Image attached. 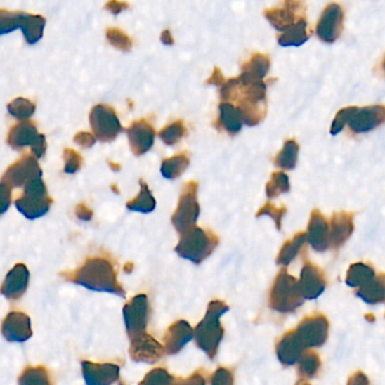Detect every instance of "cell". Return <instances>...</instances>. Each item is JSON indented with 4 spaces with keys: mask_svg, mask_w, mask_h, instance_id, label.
Returning a JSON list of instances; mask_svg holds the SVG:
<instances>
[{
    "mask_svg": "<svg viewBox=\"0 0 385 385\" xmlns=\"http://www.w3.org/2000/svg\"><path fill=\"white\" fill-rule=\"evenodd\" d=\"M221 98L237 103L247 126H258L267 115V85L263 81L243 84L239 77L230 78L221 85Z\"/></svg>",
    "mask_w": 385,
    "mask_h": 385,
    "instance_id": "cell-1",
    "label": "cell"
},
{
    "mask_svg": "<svg viewBox=\"0 0 385 385\" xmlns=\"http://www.w3.org/2000/svg\"><path fill=\"white\" fill-rule=\"evenodd\" d=\"M68 282L79 285L89 291L105 292L118 296H126L122 285L118 282L115 267L104 258H91L72 273H65Z\"/></svg>",
    "mask_w": 385,
    "mask_h": 385,
    "instance_id": "cell-2",
    "label": "cell"
},
{
    "mask_svg": "<svg viewBox=\"0 0 385 385\" xmlns=\"http://www.w3.org/2000/svg\"><path fill=\"white\" fill-rule=\"evenodd\" d=\"M230 310L228 305L223 301L215 299L208 304L207 312L202 322H199L195 330V338L199 349L213 360L218 353L219 345L224 338V328L221 327V315Z\"/></svg>",
    "mask_w": 385,
    "mask_h": 385,
    "instance_id": "cell-3",
    "label": "cell"
},
{
    "mask_svg": "<svg viewBox=\"0 0 385 385\" xmlns=\"http://www.w3.org/2000/svg\"><path fill=\"white\" fill-rule=\"evenodd\" d=\"M218 244V236H216L211 230L195 226L181 234L176 247V252L182 259L189 260L195 265H200L215 251Z\"/></svg>",
    "mask_w": 385,
    "mask_h": 385,
    "instance_id": "cell-4",
    "label": "cell"
},
{
    "mask_svg": "<svg viewBox=\"0 0 385 385\" xmlns=\"http://www.w3.org/2000/svg\"><path fill=\"white\" fill-rule=\"evenodd\" d=\"M299 282L282 268L277 275L269 296V306L279 313H292L304 303Z\"/></svg>",
    "mask_w": 385,
    "mask_h": 385,
    "instance_id": "cell-5",
    "label": "cell"
},
{
    "mask_svg": "<svg viewBox=\"0 0 385 385\" xmlns=\"http://www.w3.org/2000/svg\"><path fill=\"white\" fill-rule=\"evenodd\" d=\"M20 27L29 44H35L44 37L46 18L41 15L0 11V34H7Z\"/></svg>",
    "mask_w": 385,
    "mask_h": 385,
    "instance_id": "cell-6",
    "label": "cell"
},
{
    "mask_svg": "<svg viewBox=\"0 0 385 385\" xmlns=\"http://www.w3.org/2000/svg\"><path fill=\"white\" fill-rule=\"evenodd\" d=\"M52 202L42 176H39L26 184L22 197L15 200V206L26 218L37 219L49 211Z\"/></svg>",
    "mask_w": 385,
    "mask_h": 385,
    "instance_id": "cell-7",
    "label": "cell"
},
{
    "mask_svg": "<svg viewBox=\"0 0 385 385\" xmlns=\"http://www.w3.org/2000/svg\"><path fill=\"white\" fill-rule=\"evenodd\" d=\"M198 183L190 181L184 184L183 191L178 199V208L172 216V224L178 234H183L190 228H195L200 215L199 206Z\"/></svg>",
    "mask_w": 385,
    "mask_h": 385,
    "instance_id": "cell-8",
    "label": "cell"
},
{
    "mask_svg": "<svg viewBox=\"0 0 385 385\" xmlns=\"http://www.w3.org/2000/svg\"><path fill=\"white\" fill-rule=\"evenodd\" d=\"M7 144L13 150H20L31 147L32 154L37 158L44 157L46 150V136L38 133V128L32 121H22L9 130Z\"/></svg>",
    "mask_w": 385,
    "mask_h": 385,
    "instance_id": "cell-9",
    "label": "cell"
},
{
    "mask_svg": "<svg viewBox=\"0 0 385 385\" xmlns=\"http://www.w3.org/2000/svg\"><path fill=\"white\" fill-rule=\"evenodd\" d=\"M89 124L95 137L102 143L115 141L124 130L115 109L107 104H98L93 107L89 115Z\"/></svg>",
    "mask_w": 385,
    "mask_h": 385,
    "instance_id": "cell-10",
    "label": "cell"
},
{
    "mask_svg": "<svg viewBox=\"0 0 385 385\" xmlns=\"http://www.w3.org/2000/svg\"><path fill=\"white\" fill-rule=\"evenodd\" d=\"M150 312V301L145 294H139L126 303L124 308V319L130 340L146 332Z\"/></svg>",
    "mask_w": 385,
    "mask_h": 385,
    "instance_id": "cell-11",
    "label": "cell"
},
{
    "mask_svg": "<svg viewBox=\"0 0 385 385\" xmlns=\"http://www.w3.org/2000/svg\"><path fill=\"white\" fill-rule=\"evenodd\" d=\"M305 0H282L280 6L266 9L263 16L277 31L282 32L299 20H305Z\"/></svg>",
    "mask_w": 385,
    "mask_h": 385,
    "instance_id": "cell-12",
    "label": "cell"
},
{
    "mask_svg": "<svg viewBox=\"0 0 385 385\" xmlns=\"http://www.w3.org/2000/svg\"><path fill=\"white\" fill-rule=\"evenodd\" d=\"M42 176V170L34 155H24L4 173L1 183L9 188H24L33 178Z\"/></svg>",
    "mask_w": 385,
    "mask_h": 385,
    "instance_id": "cell-13",
    "label": "cell"
},
{
    "mask_svg": "<svg viewBox=\"0 0 385 385\" xmlns=\"http://www.w3.org/2000/svg\"><path fill=\"white\" fill-rule=\"evenodd\" d=\"M345 13L339 4L332 3L325 7L316 24V35L325 44H334L344 31Z\"/></svg>",
    "mask_w": 385,
    "mask_h": 385,
    "instance_id": "cell-14",
    "label": "cell"
},
{
    "mask_svg": "<svg viewBox=\"0 0 385 385\" xmlns=\"http://www.w3.org/2000/svg\"><path fill=\"white\" fill-rule=\"evenodd\" d=\"M296 332L305 347H321L328 339V319L323 314L306 316L299 323Z\"/></svg>",
    "mask_w": 385,
    "mask_h": 385,
    "instance_id": "cell-15",
    "label": "cell"
},
{
    "mask_svg": "<svg viewBox=\"0 0 385 385\" xmlns=\"http://www.w3.org/2000/svg\"><path fill=\"white\" fill-rule=\"evenodd\" d=\"M385 124V105L377 104L370 107H356L348 126L353 133H370Z\"/></svg>",
    "mask_w": 385,
    "mask_h": 385,
    "instance_id": "cell-16",
    "label": "cell"
},
{
    "mask_svg": "<svg viewBox=\"0 0 385 385\" xmlns=\"http://www.w3.org/2000/svg\"><path fill=\"white\" fill-rule=\"evenodd\" d=\"M164 353L165 347L146 332L131 340L129 355L133 362L155 364L164 356Z\"/></svg>",
    "mask_w": 385,
    "mask_h": 385,
    "instance_id": "cell-17",
    "label": "cell"
},
{
    "mask_svg": "<svg viewBox=\"0 0 385 385\" xmlns=\"http://www.w3.org/2000/svg\"><path fill=\"white\" fill-rule=\"evenodd\" d=\"M299 286L305 299H316L325 292L327 279L319 267L310 261H305L301 271Z\"/></svg>",
    "mask_w": 385,
    "mask_h": 385,
    "instance_id": "cell-18",
    "label": "cell"
},
{
    "mask_svg": "<svg viewBox=\"0 0 385 385\" xmlns=\"http://www.w3.org/2000/svg\"><path fill=\"white\" fill-rule=\"evenodd\" d=\"M126 131L133 155H144L145 152H148L154 145L155 130L152 124L144 119L135 121Z\"/></svg>",
    "mask_w": 385,
    "mask_h": 385,
    "instance_id": "cell-19",
    "label": "cell"
},
{
    "mask_svg": "<svg viewBox=\"0 0 385 385\" xmlns=\"http://www.w3.org/2000/svg\"><path fill=\"white\" fill-rule=\"evenodd\" d=\"M306 237L316 252H325L330 247V226L320 210L311 213Z\"/></svg>",
    "mask_w": 385,
    "mask_h": 385,
    "instance_id": "cell-20",
    "label": "cell"
},
{
    "mask_svg": "<svg viewBox=\"0 0 385 385\" xmlns=\"http://www.w3.org/2000/svg\"><path fill=\"white\" fill-rule=\"evenodd\" d=\"M3 336L9 342H25L31 338V319L23 312L13 311L3 322Z\"/></svg>",
    "mask_w": 385,
    "mask_h": 385,
    "instance_id": "cell-21",
    "label": "cell"
},
{
    "mask_svg": "<svg viewBox=\"0 0 385 385\" xmlns=\"http://www.w3.org/2000/svg\"><path fill=\"white\" fill-rule=\"evenodd\" d=\"M84 379L89 385H110L117 382L120 377V367L115 364H96L81 362Z\"/></svg>",
    "mask_w": 385,
    "mask_h": 385,
    "instance_id": "cell-22",
    "label": "cell"
},
{
    "mask_svg": "<svg viewBox=\"0 0 385 385\" xmlns=\"http://www.w3.org/2000/svg\"><path fill=\"white\" fill-rule=\"evenodd\" d=\"M305 349L306 347L299 339L296 330L288 331L277 342V357L284 366L295 365L304 354Z\"/></svg>",
    "mask_w": 385,
    "mask_h": 385,
    "instance_id": "cell-23",
    "label": "cell"
},
{
    "mask_svg": "<svg viewBox=\"0 0 385 385\" xmlns=\"http://www.w3.org/2000/svg\"><path fill=\"white\" fill-rule=\"evenodd\" d=\"M195 337V330L185 320H180L173 323L164 334L165 353L167 355H176L183 349L188 342Z\"/></svg>",
    "mask_w": 385,
    "mask_h": 385,
    "instance_id": "cell-24",
    "label": "cell"
},
{
    "mask_svg": "<svg viewBox=\"0 0 385 385\" xmlns=\"http://www.w3.org/2000/svg\"><path fill=\"white\" fill-rule=\"evenodd\" d=\"M30 282V271L23 263L15 265L12 270L7 273L1 294L8 299H18L25 294Z\"/></svg>",
    "mask_w": 385,
    "mask_h": 385,
    "instance_id": "cell-25",
    "label": "cell"
},
{
    "mask_svg": "<svg viewBox=\"0 0 385 385\" xmlns=\"http://www.w3.org/2000/svg\"><path fill=\"white\" fill-rule=\"evenodd\" d=\"M354 232V215L347 211L334 213L330 221V245L339 249Z\"/></svg>",
    "mask_w": 385,
    "mask_h": 385,
    "instance_id": "cell-26",
    "label": "cell"
},
{
    "mask_svg": "<svg viewBox=\"0 0 385 385\" xmlns=\"http://www.w3.org/2000/svg\"><path fill=\"white\" fill-rule=\"evenodd\" d=\"M270 68V59L262 53H254L250 60L243 63L239 79L241 83L249 84L263 81Z\"/></svg>",
    "mask_w": 385,
    "mask_h": 385,
    "instance_id": "cell-27",
    "label": "cell"
},
{
    "mask_svg": "<svg viewBox=\"0 0 385 385\" xmlns=\"http://www.w3.org/2000/svg\"><path fill=\"white\" fill-rule=\"evenodd\" d=\"M243 119L239 107H234L230 102H221L219 104V118L216 126L223 129L230 136H235L241 131Z\"/></svg>",
    "mask_w": 385,
    "mask_h": 385,
    "instance_id": "cell-28",
    "label": "cell"
},
{
    "mask_svg": "<svg viewBox=\"0 0 385 385\" xmlns=\"http://www.w3.org/2000/svg\"><path fill=\"white\" fill-rule=\"evenodd\" d=\"M356 295L366 304L377 305L385 303V273L374 276L371 282L360 287L356 292Z\"/></svg>",
    "mask_w": 385,
    "mask_h": 385,
    "instance_id": "cell-29",
    "label": "cell"
},
{
    "mask_svg": "<svg viewBox=\"0 0 385 385\" xmlns=\"http://www.w3.org/2000/svg\"><path fill=\"white\" fill-rule=\"evenodd\" d=\"M310 39L306 18L289 26L278 37V44L282 46H301Z\"/></svg>",
    "mask_w": 385,
    "mask_h": 385,
    "instance_id": "cell-30",
    "label": "cell"
},
{
    "mask_svg": "<svg viewBox=\"0 0 385 385\" xmlns=\"http://www.w3.org/2000/svg\"><path fill=\"white\" fill-rule=\"evenodd\" d=\"M375 276V271L367 263H353L346 275V284L351 288L363 287L371 282Z\"/></svg>",
    "mask_w": 385,
    "mask_h": 385,
    "instance_id": "cell-31",
    "label": "cell"
},
{
    "mask_svg": "<svg viewBox=\"0 0 385 385\" xmlns=\"http://www.w3.org/2000/svg\"><path fill=\"white\" fill-rule=\"evenodd\" d=\"M306 241H308L306 233L299 232V233L294 236L293 239L286 242L282 245L280 251H279V254L276 259L277 265L284 266V267L289 265L296 258L299 251L302 250V247H304L305 242Z\"/></svg>",
    "mask_w": 385,
    "mask_h": 385,
    "instance_id": "cell-32",
    "label": "cell"
},
{
    "mask_svg": "<svg viewBox=\"0 0 385 385\" xmlns=\"http://www.w3.org/2000/svg\"><path fill=\"white\" fill-rule=\"evenodd\" d=\"M139 184H141V192L135 199L126 202V208L131 211H138V213H152L156 208L155 198L152 197L148 184L144 180H139Z\"/></svg>",
    "mask_w": 385,
    "mask_h": 385,
    "instance_id": "cell-33",
    "label": "cell"
},
{
    "mask_svg": "<svg viewBox=\"0 0 385 385\" xmlns=\"http://www.w3.org/2000/svg\"><path fill=\"white\" fill-rule=\"evenodd\" d=\"M189 164L190 159L185 154H178L173 157L167 158L162 162V176L167 180H176L187 171Z\"/></svg>",
    "mask_w": 385,
    "mask_h": 385,
    "instance_id": "cell-34",
    "label": "cell"
},
{
    "mask_svg": "<svg viewBox=\"0 0 385 385\" xmlns=\"http://www.w3.org/2000/svg\"><path fill=\"white\" fill-rule=\"evenodd\" d=\"M299 363V383H304L308 379H314L321 368L320 356L313 351L304 353Z\"/></svg>",
    "mask_w": 385,
    "mask_h": 385,
    "instance_id": "cell-35",
    "label": "cell"
},
{
    "mask_svg": "<svg viewBox=\"0 0 385 385\" xmlns=\"http://www.w3.org/2000/svg\"><path fill=\"white\" fill-rule=\"evenodd\" d=\"M299 152V146L296 141L288 139L285 141L282 150L275 158V164L282 170H293L294 167H296Z\"/></svg>",
    "mask_w": 385,
    "mask_h": 385,
    "instance_id": "cell-36",
    "label": "cell"
},
{
    "mask_svg": "<svg viewBox=\"0 0 385 385\" xmlns=\"http://www.w3.org/2000/svg\"><path fill=\"white\" fill-rule=\"evenodd\" d=\"M18 383L22 385L27 384H51L49 371L44 366L25 368L18 379Z\"/></svg>",
    "mask_w": 385,
    "mask_h": 385,
    "instance_id": "cell-37",
    "label": "cell"
},
{
    "mask_svg": "<svg viewBox=\"0 0 385 385\" xmlns=\"http://www.w3.org/2000/svg\"><path fill=\"white\" fill-rule=\"evenodd\" d=\"M291 184L287 174L284 172H275L271 174L270 181L266 185V193L268 198H277L282 193L289 192Z\"/></svg>",
    "mask_w": 385,
    "mask_h": 385,
    "instance_id": "cell-38",
    "label": "cell"
},
{
    "mask_svg": "<svg viewBox=\"0 0 385 385\" xmlns=\"http://www.w3.org/2000/svg\"><path fill=\"white\" fill-rule=\"evenodd\" d=\"M185 135H187V128L181 120H178L163 128L158 136L167 146H173L178 144Z\"/></svg>",
    "mask_w": 385,
    "mask_h": 385,
    "instance_id": "cell-39",
    "label": "cell"
},
{
    "mask_svg": "<svg viewBox=\"0 0 385 385\" xmlns=\"http://www.w3.org/2000/svg\"><path fill=\"white\" fill-rule=\"evenodd\" d=\"M7 109H8L9 115H12L14 118L18 119V120H25V119L31 118L35 112L34 104L32 103L27 98H23L13 100L7 105Z\"/></svg>",
    "mask_w": 385,
    "mask_h": 385,
    "instance_id": "cell-40",
    "label": "cell"
},
{
    "mask_svg": "<svg viewBox=\"0 0 385 385\" xmlns=\"http://www.w3.org/2000/svg\"><path fill=\"white\" fill-rule=\"evenodd\" d=\"M107 39L110 44L117 49L124 52H129L133 49V40L129 35L117 27H110L107 30Z\"/></svg>",
    "mask_w": 385,
    "mask_h": 385,
    "instance_id": "cell-41",
    "label": "cell"
},
{
    "mask_svg": "<svg viewBox=\"0 0 385 385\" xmlns=\"http://www.w3.org/2000/svg\"><path fill=\"white\" fill-rule=\"evenodd\" d=\"M355 109H356V107H344V109L340 110L339 112L337 113L332 126H331V135L336 136L341 133L342 129L348 126V122L351 120Z\"/></svg>",
    "mask_w": 385,
    "mask_h": 385,
    "instance_id": "cell-42",
    "label": "cell"
},
{
    "mask_svg": "<svg viewBox=\"0 0 385 385\" xmlns=\"http://www.w3.org/2000/svg\"><path fill=\"white\" fill-rule=\"evenodd\" d=\"M174 383V377L167 373L164 368H155L147 374L141 384H171Z\"/></svg>",
    "mask_w": 385,
    "mask_h": 385,
    "instance_id": "cell-43",
    "label": "cell"
},
{
    "mask_svg": "<svg viewBox=\"0 0 385 385\" xmlns=\"http://www.w3.org/2000/svg\"><path fill=\"white\" fill-rule=\"evenodd\" d=\"M287 209L286 207H276L273 206L270 202H267V204L261 208V209L256 213V217H261V216H269L271 218L275 221V224H276L277 230H282V218L284 217L285 214H286Z\"/></svg>",
    "mask_w": 385,
    "mask_h": 385,
    "instance_id": "cell-44",
    "label": "cell"
},
{
    "mask_svg": "<svg viewBox=\"0 0 385 385\" xmlns=\"http://www.w3.org/2000/svg\"><path fill=\"white\" fill-rule=\"evenodd\" d=\"M63 158H65V172L68 174H74L81 170L83 165V157L78 154L76 150L66 148L63 152Z\"/></svg>",
    "mask_w": 385,
    "mask_h": 385,
    "instance_id": "cell-45",
    "label": "cell"
},
{
    "mask_svg": "<svg viewBox=\"0 0 385 385\" xmlns=\"http://www.w3.org/2000/svg\"><path fill=\"white\" fill-rule=\"evenodd\" d=\"M210 383L214 385H232L234 383L233 373H232L230 370H228V368L219 367L218 370L211 375Z\"/></svg>",
    "mask_w": 385,
    "mask_h": 385,
    "instance_id": "cell-46",
    "label": "cell"
},
{
    "mask_svg": "<svg viewBox=\"0 0 385 385\" xmlns=\"http://www.w3.org/2000/svg\"><path fill=\"white\" fill-rule=\"evenodd\" d=\"M96 137L92 135V133H78L77 135L74 137V141L76 144L79 145L84 148H89V147L94 146L95 141H96Z\"/></svg>",
    "mask_w": 385,
    "mask_h": 385,
    "instance_id": "cell-47",
    "label": "cell"
},
{
    "mask_svg": "<svg viewBox=\"0 0 385 385\" xmlns=\"http://www.w3.org/2000/svg\"><path fill=\"white\" fill-rule=\"evenodd\" d=\"M0 189H1V214H5L12 202V188H9L5 183H1Z\"/></svg>",
    "mask_w": 385,
    "mask_h": 385,
    "instance_id": "cell-48",
    "label": "cell"
},
{
    "mask_svg": "<svg viewBox=\"0 0 385 385\" xmlns=\"http://www.w3.org/2000/svg\"><path fill=\"white\" fill-rule=\"evenodd\" d=\"M104 8L112 13L113 15L120 14L121 12H124L126 9L129 8V4L126 1H120V0H109Z\"/></svg>",
    "mask_w": 385,
    "mask_h": 385,
    "instance_id": "cell-49",
    "label": "cell"
},
{
    "mask_svg": "<svg viewBox=\"0 0 385 385\" xmlns=\"http://www.w3.org/2000/svg\"><path fill=\"white\" fill-rule=\"evenodd\" d=\"M76 216H77L78 219L81 221H89L92 219L93 211L87 207L85 204H79L77 207H76Z\"/></svg>",
    "mask_w": 385,
    "mask_h": 385,
    "instance_id": "cell-50",
    "label": "cell"
},
{
    "mask_svg": "<svg viewBox=\"0 0 385 385\" xmlns=\"http://www.w3.org/2000/svg\"><path fill=\"white\" fill-rule=\"evenodd\" d=\"M176 383H183V384H204L206 381H204V377L202 375V371H198L192 374L189 379H178Z\"/></svg>",
    "mask_w": 385,
    "mask_h": 385,
    "instance_id": "cell-51",
    "label": "cell"
},
{
    "mask_svg": "<svg viewBox=\"0 0 385 385\" xmlns=\"http://www.w3.org/2000/svg\"><path fill=\"white\" fill-rule=\"evenodd\" d=\"M226 81L224 76L221 74V70L215 67L214 70L213 75L207 81V84H213V85H223Z\"/></svg>",
    "mask_w": 385,
    "mask_h": 385,
    "instance_id": "cell-52",
    "label": "cell"
},
{
    "mask_svg": "<svg viewBox=\"0 0 385 385\" xmlns=\"http://www.w3.org/2000/svg\"><path fill=\"white\" fill-rule=\"evenodd\" d=\"M348 383L349 384H367L368 379L365 374H363L362 372H357L351 377Z\"/></svg>",
    "mask_w": 385,
    "mask_h": 385,
    "instance_id": "cell-53",
    "label": "cell"
},
{
    "mask_svg": "<svg viewBox=\"0 0 385 385\" xmlns=\"http://www.w3.org/2000/svg\"><path fill=\"white\" fill-rule=\"evenodd\" d=\"M162 44L165 46H173L174 44V40H173L172 34H171L170 30H165L161 34Z\"/></svg>",
    "mask_w": 385,
    "mask_h": 385,
    "instance_id": "cell-54",
    "label": "cell"
},
{
    "mask_svg": "<svg viewBox=\"0 0 385 385\" xmlns=\"http://www.w3.org/2000/svg\"><path fill=\"white\" fill-rule=\"evenodd\" d=\"M365 318L366 319L370 320V322H373L374 319H375L373 315H366Z\"/></svg>",
    "mask_w": 385,
    "mask_h": 385,
    "instance_id": "cell-55",
    "label": "cell"
},
{
    "mask_svg": "<svg viewBox=\"0 0 385 385\" xmlns=\"http://www.w3.org/2000/svg\"><path fill=\"white\" fill-rule=\"evenodd\" d=\"M382 68H383V72H385V57H384V59H383Z\"/></svg>",
    "mask_w": 385,
    "mask_h": 385,
    "instance_id": "cell-56",
    "label": "cell"
}]
</instances>
